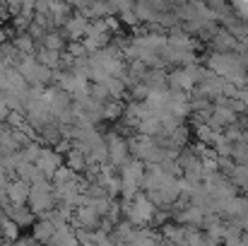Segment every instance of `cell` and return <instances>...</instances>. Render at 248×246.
<instances>
[{"mask_svg":"<svg viewBox=\"0 0 248 246\" xmlns=\"http://www.w3.org/2000/svg\"><path fill=\"white\" fill-rule=\"evenodd\" d=\"M29 210L34 215H51L58 205V198H56V191H53V183L51 181H39L31 186V193H29Z\"/></svg>","mask_w":248,"mask_h":246,"instance_id":"cell-1","label":"cell"},{"mask_svg":"<svg viewBox=\"0 0 248 246\" xmlns=\"http://www.w3.org/2000/svg\"><path fill=\"white\" fill-rule=\"evenodd\" d=\"M121 171H123L121 174V188L128 196H133L138 191L140 181H142V164H140V160H130L128 164L121 166Z\"/></svg>","mask_w":248,"mask_h":246,"instance_id":"cell-2","label":"cell"},{"mask_svg":"<svg viewBox=\"0 0 248 246\" xmlns=\"http://www.w3.org/2000/svg\"><path fill=\"white\" fill-rule=\"evenodd\" d=\"M36 166H39V171L51 181V179L56 176V171L63 166V157L58 155V150H53V148H44V152H41V157H39Z\"/></svg>","mask_w":248,"mask_h":246,"instance_id":"cell-3","label":"cell"},{"mask_svg":"<svg viewBox=\"0 0 248 246\" xmlns=\"http://www.w3.org/2000/svg\"><path fill=\"white\" fill-rule=\"evenodd\" d=\"M106 148H108V162L111 164H116V166L128 164V145H125V140H121V135L108 133Z\"/></svg>","mask_w":248,"mask_h":246,"instance_id":"cell-4","label":"cell"},{"mask_svg":"<svg viewBox=\"0 0 248 246\" xmlns=\"http://www.w3.org/2000/svg\"><path fill=\"white\" fill-rule=\"evenodd\" d=\"M152 213H155L152 203H150L147 198H142V196H138V198L133 200V205H128V217H130V222H135V225L150 222V220H152Z\"/></svg>","mask_w":248,"mask_h":246,"instance_id":"cell-5","label":"cell"},{"mask_svg":"<svg viewBox=\"0 0 248 246\" xmlns=\"http://www.w3.org/2000/svg\"><path fill=\"white\" fill-rule=\"evenodd\" d=\"M2 213H5V217H10L19 230H22V227L36 225V222H34V213H31L29 208H24V205H12V203H10V205L2 208Z\"/></svg>","mask_w":248,"mask_h":246,"instance_id":"cell-6","label":"cell"},{"mask_svg":"<svg viewBox=\"0 0 248 246\" xmlns=\"http://www.w3.org/2000/svg\"><path fill=\"white\" fill-rule=\"evenodd\" d=\"M29 193H31V183H27L22 179H15L7 183V200L12 205H24L29 200Z\"/></svg>","mask_w":248,"mask_h":246,"instance_id":"cell-7","label":"cell"},{"mask_svg":"<svg viewBox=\"0 0 248 246\" xmlns=\"http://www.w3.org/2000/svg\"><path fill=\"white\" fill-rule=\"evenodd\" d=\"M87 29H89V19H87L84 15H73V17L65 22V27H63L65 36L73 39V41H78V39L87 36Z\"/></svg>","mask_w":248,"mask_h":246,"instance_id":"cell-8","label":"cell"},{"mask_svg":"<svg viewBox=\"0 0 248 246\" xmlns=\"http://www.w3.org/2000/svg\"><path fill=\"white\" fill-rule=\"evenodd\" d=\"M99 213L92 208V205H80L78 210H75V215H73V220H75V225L80 227V230H92V227H96L99 225Z\"/></svg>","mask_w":248,"mask_h":246,"instance_id":"cell-9","label":"cell"},{"mask_svg":"<svg viewBox=\"0 0 248 246\" xmlns=\"http://www.w3.org/2000/svg\"><path fill=\"white\" fill-rule=\"evenodd\" d=\"M56 232H58V230L53 227V222H51L48 217H44L41 222L34 225V234H31V239L39 242V244H41V242H44V244H51L53 237H56Z\"/></svg>","mask_w":248,"mask_h":246,"instance_id":"cell-10","label":"cell"},{"mask_svg":"<svg viewBox=\"0 0 248 246\" xmlns=\"http://www.w3.org/2000/svg\"><path fill=\"white\" fill-rule=\"evenodd\" d=\"M36 61H39L41 66L51 68V70H58V68L63 66V56L56 53V51H48V49H44V46L36 51Z\"/></svg>","mask_w":248,"mask_h":246,"instance_id":"cell-11","label":"cell"},{"mask_svg":"<svg viewBox=\"0 0 248 246\" xmlns=\"http://www.w3.org/2000/svg\"><path fill=\"white\" fill-rule=\"evenodd\" d=\"M44 49L61 53V51L65 49V39H63V34H61L58 29H51V32H48V34L44 36Z\"/></svg>","mask_w":248,"mask_h":246,"instance_id":"cell-12","label":"cell"},{"mask_svg":"<svg viewBox=\"0 0 248 246\" xmlns=\"http://www.w3.org/2000/svg\"><path fill=\"white\" fill-rule=\"evenodd\" d=\"M48 246H80V242H78V234L70 232V227H65V230H58L56 232L53 242Z\"/></svg>","mask_w":248,"mask_h":246,"instance_id":"cell-13","label":"cell"},{"mask_svg":"<svg viewBox=\"0 0 248 246\" xmlns=\"http://www.w3.org/2000/svg\"><path fill=\"white\" fill-rule=\"evenodd\" d=\"M0 234L5 237V242H12V244L19 242V227H17L10 217H2V220H0Z\"/></svg>","mask_w":248,"mask_h":246,"instance_id":"cell-14","label":"cell"},{"mask_svg":"<svg viewBox=\"0 0 248 246\" xmlns=\"http://www.w3.org/2000/svg\"><path fill=\"white\" fill-rule=\"evenodd\" d=\"M12 46H15L22 56H34V39H31L29 34H19V36L12 41Z\"/></svg>","mask_w":248,"mask_h":246,"instance_id":"cell-15","label":"cell"},{"mask_svg":"<svg viewBox=\"0 0 248 246\" xmlns=\"http://www.w3.org/2000/svg\"><path fill=\"white\" fill-rule=\"evenodd\" d=\"M78 176H75V171L70 169V166H61L58 171H56V176L51 179V183L53 186H63V183H70V181H75Z\"/></svg>","mask_w":248,"mask_h":246,"instance_id":"cell-16","label":"cell"},{"mask_svg":"<svg viewBox=\"0 0 248 246\" xmlns=\"http://www.w3.org/2000/svg\"><path fill=\"white\" fill-rule=\"evenodd\" d=\"M0 246H2V244H0Z\"/></svg>","mask_w":248,"mask_h":246,"instance_id":"cell-17","label":"cell"}]
</instances>
